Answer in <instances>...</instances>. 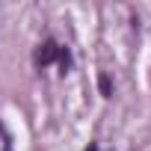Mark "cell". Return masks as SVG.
<instances>
[{"label": "cell", "mask_w": 151, "mask_h": 151, "mask_svg": "<svg viewBox=\"0 0 151 151\" xmlns=\"http://www.w3.org/2000/svg\"><path fill=\"white\" fill-rule=\"evenodd\" d=\"M86 151H98V145H89V148H86Z\"/></svg>", "instance_id": "5"}, {"label": "cell", "mask_w": 151, "mask_h": 151, "mask_svg": "<svg viewBox=\"0 0 151 151\" xmlns=\"http://www.w3.org/2000/svg\"><path fill=\"white\" fill-rule=\"evenodd\" d=\"M56 59H59V65H62V71H65V68L71 65V53H68V47H59V56H56Z\"/></svg>", "instance_id": "3"}, {"label": "cell", "mask_w": 151, "mask_h": 151, "mask_svg": "<svg viewBox=\"0 0 151 151\" xmlns=\"http://www.w3.org/2000/svg\"><path fill=\"white\" fill-rule=\"evenodd\" d=\"M98 89H101L104 98L113 95V80H110V74H98Z\"/></svg>", "instance_id": "2"}, {"label": "cell", "mask_w": 151, "mask_h": 151, "mask_svg": "<svg viewBox=\"0 0 151 151\" xmlns=\"http://www.w3.org/2000/svg\"><path fill=\"white\" fill-rule=\"evenodd\" d=\"M0 136H3V151H12V136H9V130L3 127V122H0Z\"/></svg>", "instance_id": "4"}, {"label": "cell", "mask_w": 151, "mask_h": 151, "mask_svg": "<svg viewBox=\"0 0 151 151\" xmlns=\"http://www.w3.org/2000/svg\"><path fill=\"white\" fill-rule=\"evenodd\" d=\"M56 56H59V45H56L53 39H47V42H42V47L36 50V65H50Z\"/></svg>", "instance_id": "1"}]
</instances>
